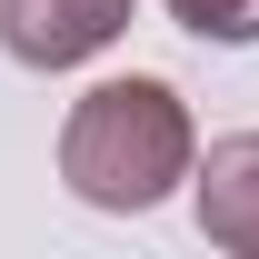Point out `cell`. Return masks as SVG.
I'll use <instances>...</instances> for the list:
<instances>
[{
	"label": "cell",
	"mask_w": 259,
	"mask_h": 259,
	"mask_svg": "<svg viewBox=\"0 0 259 259\" xmlns=\"http://www.w3.org/2000/svg\"><path fill=\"white\" fill-rule=\"evenodd\" d=\"M190 160L199 140L169 80H100V90H80V110L60 130V180L90 209H160L190 180Z\"/></svg>",
	"instance_id": "1"
},
{
	"label": "cell",
	"mask_w": 259,
	"mask_h": 259,
	"mask_svg": "<svg viewBox=\"0 0 259 259\" xmlns=\"http://www.w3.org/2000/svg\"><path fill=\"white\" fill-rule=\"evenodd\" d=\"M130 30V0H0V50L20 70H80Z\"/></svg>",
	"instance_id": "2"
},
{
	"label": "cell",
	"mask_w": 259,
	"mask_h": 259,
	"mask_svg": "<svg viewBox=\"0 0 259 259\" xmlns=\"http://www.w3.org/2000/svg\"><path fill=\"white\" fill-rule=\"evenodd\" d=\"M190 169H199V229L229 259H259V130L209 140V160H190Z\"/></svg>",
	"instance_id": "3"
},
{
	"label": "cell",
	"mask_w": 259,
	"mask_h": 259,
	"mask_svg": "<svg viewBox=\"0 0 259 259\" xmlns=\"http://www.w3.org/2000/svg\"><path fill=\"white\" fill-rule=\"evenodd\" d=\"M180 10V30H199V40H259V0H169Z\"/></svg>",
	"instance_id": "4"
}]
</instances>
